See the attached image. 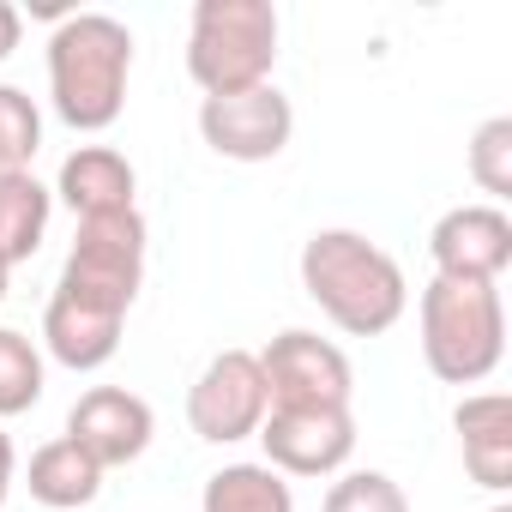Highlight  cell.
Segmentation results:
<instances>
[{
	"instance_id": "6da1fadb",
	"label": "cell",
	"mask_w": 512,
	"mask_h": 512,
	"mask_svg": "<svg viewBox=\"0 0 512 512\" xmlns=\"http://www.w3.org/2000/svg\"><path fill=\"white\" fill-rule=\"evenodd\" d=\"M302 290L350 338H380L410 308L404 266L362 229H314L302 241Z\"/></svg>"
},
{
	"instance_id": "7a4b0ae2",
	"label": "cell",
	"mask_w": 512,
	"mask_h": 512,
	"mask_svg": "<svg viewBox=\"0 0 512 512\" xmlns=\"http://www.w3.org/2000/svg\"><path fill=\"white\" fill-rule=\"evenodd\" d=\"M133 31L109 13H61L49 37V97L73 133H103L127 109Z\"/></svg>"
},
{
	"instance_id": "3957f363",
	"label": "cell",
	"mask_w": 512,
	"mask_h": 512,
	"mask_svg": "<svg viewBox=\"0 0 512 512\" xmlns=\"http://www.w3.org/2000/svg\"><path fill=\"white\" fill-rule=\"evenodd\" d=\"M506 356V302L500 284L434 278L422 290V362L446 386H482Z\"/></svg>"
},
{
	"instance_id": "277c9868",
	"label": "cell",
	"mask_w": 512,
	"mask_h": 512,
	"mask_svg": "<svg viewBox=\"0 0 512 512\" xmlns=\"http://www.w3.org/2000/svg\"><path fill=\"white\" fill-rule=\"evenodd\" d=\"M278 67V7L266 0H199L187 25V73L205 97H235L272 85Z\"/></svg>"
},
{
	"instance_id": "5b68a950",
	"label": "cell",
	"mask_w": 512,
	"mask_h": 512,
	"mask_svg": "<svg viewBox=\"0 0 512 512\" xmlns=\"http://www.w3.org/2000/svg\"><path fill=\"white\" fill-rule=\"evenodd\" d=\"M139 284H145V217H139V205L109 211V217H79V235H73V253H67L55 290L97 302L109 314H127Z\"/></svg>"
},
{
	"instance_id": "8992f818",
	"label": "cell",
	"mask_w": 512,
	"mask_h": 512,
	"mask_svg": "<svg viewBox=\"0 0 512 512\" xmlns=\"http://www.w3.org/2000/svg\"><path fill=\"white\" fill-rule=\"evenodd\" d=\"M272 410V392H266V374H260V356L253 350H223L199 368V380L187 386V428L211 446H235V440H253Z\"/></svg>"
},
{
	"instance_id": "52a82bcc",
	"label": "cell",
	"mask_w": 512,
	"mask_h": 512,
	"mask_svg": "<svg viewBox=\"0 0 512 512\" xmlns=\"http://www.w3.org/2000/svg\"><path fill=\"white\" fill-rule=\"evenodd\" d=\"M260 374H266L272 410H350V392H356L350 356L332 338L302 332V326L278 332L260 350Z\"/></svg>"
},
{
	"instance_id": "ba28073f",
	"label": "cell",
	"mask_w": 512,
	"mask_h": 512,
	"mask_svg": "<svg viewBox=\"0 0 512 512\" xmlns=\"http://www.w3.org/2000/svg\"><path fill=\"white\" fill-rule=\"evenodd\" d=\"M296 133V109L278 85H253L235 97L199 103V139L229 163H272Z\"/></svg>"
},
{
	"instance_id": "9c48e42d",
	"label": "cell",
	"mask_w": 512,
	"mask_h": 512,
	"mask_svg": "<svg viewBox=\"0 0 512 512\" xmlns=\"http://www.w3.org/2000/svg\"><path fill=\"white\" fill-rule=\"evenodd\" d=\"M428 260L434 278L500 284V272L512 266V217L500 205H452L428 235Z\"/></svg>"
},
{
	"instance_id": "30bf717a",
	"label": "cell",
	"mask_w": 512,
	"mask_h": 512,
	"mask_svg": "<svg viewBox=\"0 0 512 512\" xmlns=\"http://www.w3.org/2000/svg\"><path fill=\"white\" fill-rule=\"evenodd\" d=\"M260 446L278 476H338L356 452V416L350 410H266Z\"/></svg>"
},
{
	"instance_id": "8fae6325",
	"label": "cell",
	"mask_w": 512,
	"mask_h": 512,
	"mask_svg": "<svg viewBox=\"0 0 512 512\" xmlns=\"http://www.w3.org/2000/svg\"><path fill=\"white\" fill-rule=\"evenodd\" d=\"M157 434V416L139 392L127 386H91L73 410H67V440L97 464V470H115V464H133Z\"/></svg>"
},
{
	"instance_id": "7c38bea8",
	"label": "cell",
	"mask_w": 512,
	"mask_h": 512,
	"mask_svg": "<svg viewBox=\"0 0 512 512\" xmlns=\"http://www.w3.org/2000/svg\"><path fill=\"white\" fill-rule=\"evenodd\" d=\"M121 326H127V314H109V308L79 302V296H67V290H55L49 308H43V344H49V356H55L61 368H73V374L103 368V362L121 350Z\"/></svg>"
},
{
	"instance_id": "4fadbf2b",
	"label": "cell",
	"mask_w": 512,
	"mask_h": 512,
	"mask_svg": "<svg viewBox=\"0 0 512 512\" xmlns=\"http://www.w3.org/2000/svg\"><path fill=\"white\" fill-rule=\"evenodd\" d=\"M458 446H464V470L470 482H482L488 494L512 488V404L506 392H476L452 410Z\"/></svg>"
},
{
	"instance_id": "5bb4252c",
	"label": "cell",
	"mask_w": 512,
	"mask_h": 512,
	"mask_svg": "<svg viewBox=\"0 0 512 512\" xmlns=\"http://www.w3.org/2000/svg\"><path fill=\"white\" fill-rule=\"evenodd\" d=\"M133 163L115 151V145H79L67 163H61V181L55 193L73 205V217H109V211H133Z\"/></svg>"
},
{
	"instance_id": "9a60e30c",
	"label": "cell",
	"mask_w": 512,
	"mask_h": 512,
	"mask_svg": "<svg viewBox=\"0 0 512 512\" xmlns=\"http://www.w3.org/2000/svg\"><path fill=\"white\" fill-rule=\"evenodd\" d=\"M25 488L37 506H55V512H73V506H91L103 494V470L61 434L49 446L31 452V470H25Z\"/></svg>"
},
{
	"instance_id": "2e32d148",
	"label": "cell",
	"mask_w": 512,
	"mask_h": 512,
	"mask_svg": "<svg viewBox=\"0 0 512 512\" xmlns=\"http://www.w3.org/2000/svg\"><path fill=\"white\" fill-rule=\"evenodd\" d=\"M49 211H55V193L31 175V169H19V175H0V266H25L31 253L43 247V235H49Z\"/></svg>"
},
{
	"instance_id": "e0dca14e",
	"label": "cell",
	"mask_w": 512,
	"mask_h": 512,
	"mask_svg": "<svg viewBox=\"0 0 512 512\" xmlns=\"http://www.w3.org/2000/svg\"><path fill=\"white\" fill-rule=\"evenodd\" d=\"M199 512H296V494L272 464H223L205 476Z\"/></svg>"
},
{
	"instance_id": "ac0fdd59",
	"label": "cell",
	"mask_w": 512,
	"mask_h": 512,
	"mask_svg": "<svg viewBox=\"0 0 512 512\" xmlns=\"http://www.w3.org/2000/svg\"><path fill=\"white\" fill-rule=\"evenodd\" d=\"M43 380H49L43 350H37L25 332L0 326V416H25V410L43 398Z\"/></svg>"
},
{
	"instance_id": "d6986e66",
	"label": "cell",
	"mask_w": 512,
	"mask_h": 512,
	"mask_svg": "<svg viewBox=\"0 0 512 512\" xmlns=\"http://www.w3.org/2000/svg\"><path fill=\"white\" fill-rule=\"evenodd\" d=\"M37 145H43V115H37V103H31L19 85H0V175L31 169Z\"/></svg>"
},
{
	"instance_id": "ffe728a7",
	"label": "cell",
	"mask_w": 512,
	"mask_h": 512,
	"mask_svg": "<svg viewBox=\"0 0 512 512\" xmlns=\"http://www.w3.org/2000/svg\"><path fill=\"white\" fill-rule=\"evenodd\" d=\"M320 512H410V500L386 470H350V476H338L326 488Z\"/></svg>"
},
{
	"instance_id": "44dd1931",
	"label": "cell",
	"mask_w": 512,
	"mask_h": 512,
	"mask_svg": "<svg viewBox=\"0 0 512 512\" xmlns=\"http://www.w3.org/2000/svg\"><path fill=\"white\" fill-rule=\"evenodd\" d=\"M470 175L494 199L512 193V121L506 115H494V121L476 127V139H470Z\"/></svg>"
},
{
	"instance_id": "7402d4cb",
	"label": "cell",
	"mask_w": 512,
	"mask_h": 512,
	"mask_svg": "<svg viewBox=\"0 0 512 512\" xmlns=\"http://www.w3.org/2000/svg\"><path fill=\"white\" fill-rule=\"evenodd\" d=\"M19 31H25V19H19V7H7V0H0V61H7V55L19 49Z\"/></svg>"
},
{
	"instance_id": "603a6c76",
	"label": "cell",
	"mask_w": 512,
	"mask_h": 512,
	"mask_svg": "<svg viewBox=\"0 0 512 512\" xmlns=\"http://www.w3.org/2000/svg\"><path fill=\"white\" fill-rule=\"evenodd\" d=\"M13 470H19V452H13V434L0 428V506H7V494H13Z\"/></svg>"
},
{
	"instance_id": "cb8c5ba5",
	"label": "cell",
	"mask_w": 512,
	"mask_h": 512,
	"mask_svg": "<svg viewBox=\"0 0 512 512\" xmlns=\"http://www.w3.org/2000/svg\"><path fill=\"white\" fill-rule=\"evenodd\" d=\"M0 302H7V266H0Z\"/></svg>"
},
{
	"instance_id": "d4e9b609",
	"label": "cell",
	"mask_w": 512,
	"mask_h": 512,
	"mask_svg": "<svg viewBox=\"0 0 512 512\" xmlns=\"http://www.w3.org/2000/svg\"><path fill=\"white\" fill-rule=\"evenodd\" d=\"M494 512H512V506H494Z\"/></svg>"
}]
</instances>
